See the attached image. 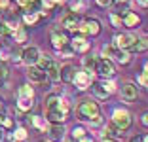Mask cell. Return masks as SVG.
<instances>
[{"mask_svg": "<svg viewBox=\"0 0 148 142\" xmlns=\"http://www.w3.org/2000/svg\"><path fill=\"white\" fill-rule=\"evenodd\" d=\"M112 123L116 125L122 133L123 131H129L131 127H133V116H131V112L125 110V108H116L112 112Z\"/></svg>", "mask_w": 148, "mask_h": 142, "instance_id": "3957f363", "label": "cell"}, {"mask_svg": "<svg viewBox=\"0 0 148 142\" xmlns=\"http://www.w3.org/2000/svg\"><path fill=\"white\" fill-rule=\"evenodd\" d=\"M2 110H4V100L0 99V112H2Z\"/></svg>", "mask_w": 148, "mask_h": 142, "instance_id": "ee69618b", "label": "cell"}, {"mask_svg": "<svg viewBox=\"0 0 148 142\" xmlns=\"http://www.w3.org/2000/svg\"><path fill=\"white\" fill-rule=\"evenodd\" d=\"M40 142H49V140H40Z\"/></svg>", "mask_w": 148, "mask_h": 142, "instance_id": "bcb514c9", "label": "cell"}, {"mask_svg": "<svg viewBox=\"0 0 148 142\" xmlns=\"http://www.w3.org/2000/svg\"><path fill=\"white\" fill-rule=\"evenodd\" d=\"M120 137H122V131L118 129L114 123L105 125V129H103V133H101V138H114V140H118Z\"/></svg>", "mask_w": 148, "mask_h": 142, "instance_id": "44dd1931", "label": "cell"}, {"mask_svg": "<svg viewBox=\"0 0 148 142\" xmlns=\"http://www.w3.org/2000/svg\"><path fill=\"white\" fill-rule=\"evenodd\" d=\"M78 25H80V17H78V13H65L61 17V27L65 30H78Z\"/></svg>", "mask_w": 148, "mask_h": 142, "instance_id": "4fadbf2b", "label": "cell"}, {"mask_svg": "<svg viewBox=\"0 0 148 142\" xmlns=\"http://www.w3.org/2000/svg\"><path fill=\"white\" fill-rule=\"evenodd\" d=\"M44 15H48V13H44V12H25L23 13V23H25V27L36 25Z\"/></svg>", "mask_w": 148, "mask_h": 142, "instance_id": "d6986e66", "label": "cell"}, {"mask_svg": "<svg viewBox=\"0 0 148 142\" xmlns=\"http://www.w3.org/2000/svg\"><path fill=\"white\" fill-rule=\"evenodd\" d=\"M122 4H127V0H112V6H118V8H120Z\"/></svg>", "mask_w": 148, "mask_h": 142, "instance_id": "74e56055", "label": "cell"}, {"mask_svg": "<svg viewBox=\"0 0 148 142\" xmlns=\"http://www.w3.org/2000/svg\"><path fill=\"white\" fill-rule=\"evenodd\" d=\"M116 51H118L116 46H112V44H105V46H103V49H101V57H105V59H110V61H112V57L116 55Z\"/></svg>", "mask_w": 148, "mask_h": 142, "instance_id": "4316f807", "label": "cell"}, {"mask_svg": "<svg viewBox=\"0 0 148 142\" xmlns=\"http://www.w3.org/2000/svg\"><path fill=\"white\" fill-rule=\"evenodd\" d=\"M38 55H40V49L36 46H27L21 51V63H25L27 66H34L36 61H38Z\"/></svg>", "mask_w": 148, "mask_h": 142, "instance_id": "7c38bea8", "label": "cell"}, {"mask_svg": "<svg viewBox=\"0 0 148 142\" xmlns=\"http://www.w3.org/2000/svg\"><path fill=\"white\" fill-rule=\"evenodd\" d=\"M0 140H2V129H0Z\"/></svg>", "mask_w": 148, "mask_h": 142, "instance_id": "f6af8a7d", "label": "cell"}, {"mask_svg": "<svg viewBox=\"0 0 148 142\" xmlns=\"http://www.w3.org/2000/svg\"><path fill=\"white\" fill-rule=\"evenodd\" d=\"M27 78H29V82H31V83H46V82H48L46 72L38 70L36 66H29V70H27Z\"/></svg>", "mask_w": 148, "mask_h": 142, "instance_id": "5bb4252c", "label": "cell"}, {"mask_svg": "<svg viewBox=\"0 0 148 142\" xmlns=\"http://www.w3.org/2000/svg\"><path fill=\"white\" fill-rule=\"evenodd\" d=\"M110 23H112V27H116V29H122V13L110 12Z\"/></svg>", "mask_w": 148, "mask_h": 142, "instance_id": "d6a6232c", "label": "cell"}, {"mask_svg": "<svg viewBox=\"0 0 148 142\" xmlns=\"http://www.w3.org/2000/svg\"><path fill=\"white\" fill-rule=\"evenodd\" d=\"M95 66H97V57L87 55V53H86V57H82V68L87 70V72L95 74Z\"/></svg>", "mask_w": 148, "mask_h": 142, "instance_id": "603a6c76", "label": "cell"}, {"mask_svg": "<svg viewBox=\"0 0 148 142\" xmlns=\"http://www.w3.org/2000/svg\"><path fill=\"white\" fill-rule=\"evenodd\" d=\"M95 74H99L103 80H108V78H114V74H116V66H114V63L110 59L101 57V59H97Z\"/></svg>", "mask_w": 148, "mask_h": 142, "instance_id": "8992f818", "label": "cell"}, {"mask_svg": "<svg viewBox=\"0 0 148 142\" xmlns=\"http://www.w3.org/2000/svg\"><path fill=\"white\" fill-rule=\"evenodd\" d=\"M34 100H36V93H34V87H31L29 83L21 85L17 89V97H15V106L21 114L29 112L32 106H34Z\"/></svg>", "mask_w": 148, "mask_h": 142, "instance_id": "6da1fadb", "label": "cell"}, {"mask_svg": "<svg viewBox=\"0 0 148 142\" xmlns=\"http://www.w3.org/2000/svg\"><path fill=\"white\" fill-rule=\"evenodd\" d=\"M74 72H76V68H74V66L70 65V63H66V65L59 66V82H65V83H72Z\"/></svg>", "mask_w": 148, "mask_h": 142, "instance_id": "2e32d148", "label": "cell"}, {"mask_svg": "<svg viewBox=\"0 0 148 142\" xmlns=\"http://www.w3.org/2000/svg\"><path fill=\"white\" fill-rule=\"evenodd\" d=\"M101 83H103V85H105V89L108 91L110 95H112L114 91H116V85H114V82H112V78H108V80H101Z\"/></svg>", "mask_w": 148, "mask_h": 142, "instance_id": "836d02e7", "label": "cell"}, {"mask_svg": "<svg viewBox=\"0 0 148 142\" xmlns=\"http://www.w3.org/2000/svg\"><path fill=\"white\" fill-rule=\"evenodd\" d=\"M129 142H148V137H146V133H143L139 137H131Z\"/></svg>", "mask_w": 148, "mask_h": 142, "instance_id": "e575fe53", "label": "cell"}, {"mask_svg": "<svg viewBox=\"0 0 148 142\" xmlns=\"http://www.w3.org/2000/svg\"><path fill=\"white\" fill-rule=\"evenodd\" d=\"M76 142H93V137H89V134H86V137H82V138H78Z\"/></svg>", "mask_w": 148, "mask_h": 142, "instance_id": "8d00e7d4", "label": "cell"}, {"mask_svg": "<svg viewBox=\"0 0 148 142\" xmlns=\"http://www.w3.org/2000/svg\"><path fill=\"white\" fill-rule=\"evenodd\" d=\"M72 83L76 85V89L78 91H86L91 87L93 83V72H87V70L80 68L74 72V78H72Z\"/></svg>", "mask_w": 148, "mask_h": 142, "instance_id": "5b68a950", "label": "cell"}, {"mask_svg": "<svg viewBox=\"0 0 148 142\" xmlns=\"http://www.w3.org/2000/svg\"><path fill=\"white\" fill-rule=\"evenodd\" d=\"M91 93H93V97H95L97 100H106L110 97V93L105 89V85L101 82H93L91 83Z\"/></svg>", "mask_w": 148, "mask_h": 142, "instance_id": "ac0fdd59", "label": "cell"}, {"mask_svg": "<svg viewBox=\"0 0 148 142\" xmlns=\"http://www.w3.org/2000/svg\"><path fill=\"white\" fill-rule=\"evenodd\" d=\"M49 40H51V46L55 47L57 51H61V49L69 47V36H66L65 32H61L59 29H53V30H51Z\"/></svg>", "mask_w": 148, "mask_h": 142, "instance_id": "8fae6325", "label": "cell"}, {"mask_svg": "<svg viewBox=\"0 0 148 142\" xmlns=\"http://www.w3.org/2000/svg\"><path fill=\"white\" fill-rule=\"evenodd\" d=\"M140 25V17L135 12H125L122 15V27H127V29H137Z\"/></svg>", "mask_w": 148, "mask_h": 142, "instance_id": "9a60e30c", "label": "cell"}, {"mask_svg": "<svg viewBox=\"0 0 148 142\" xmlns=\"http://www.w3.org/2000/svg\"><path fill=\"white\" fill-rule=\"evenodd\" d=\"M32 125H34L36 129H40V131L48 129V121H46V117H42V116H34L32 117Z\"/></svg>", "mask_w": 148, "mask_h": 142, "instance_id": "f546056e", "label": "cell"}, {"mask_svg": "<svg viewBox=\"0 0 148 142\" xmlns=\"http://www.w3.org/2000/svg\"><path fill=\"white\" fill-rule=\"evenodd\" d=\"M10 6V0H0V10H6Z\"/></svg>", "mask_w": 148, "mask_h": 142, "instance_id": "f35d334b", "label": "cell"}, {"mask_svg": "<svg viewBox=\"0 0 148 142\" xmlns=\"http://www.w3.org/2000/svg\"><path fill=\"white\" fill-rule=\"evenodd\" d=\"M86 134H87V131L84 129L82 125H78V127H74V129H72V133H70V137H72V140H78V138L86 137Z\"/></svg>", "mask_w": 148, "mask_h": 142, "instance_id": "1f68e13d", "label": "cell"}, {"mask_svg": "<svg viewBox=\"0 0 148 142\" xmlns=\"http://www.w3.org/2000/svg\"><path fill=\"white\" fill-rule=\"evenodd\" d=\"M99 114H101V106L95 99H84L76 106V116H78L80 121H91Z\"/></svg>", "mask_w": 148, "mask_h": 142, "instance_id": "7a4b0ae2", "label": "cell"}, {"mask_svg": "<svg viewBox=\"0 0 148 142\" xmlns=\"http://www.w3.org/2000/svg\"><path fill=\"white\" fill-rule=\"evenodd\" d=\"M137 4L143 6V8H146V6H148V0H137Z\"/></svg>", "mask_w": 148, "mask_h": 142, "instance_id": "60d3db41", "label": "cell"}, {"mask_svg": "<svg viewBox=\"0 0 148 142\" xmlns=\"http://www.w3.org/2000/svg\"><path fill=\"white\" fill-rule=\"evenodd\" d=\"M46 133H48V140L49 142H63L65 140V127H63V123H51L46 129Z\"/></svg>", "mask_w": 148, "mask_h": 142, "instance_id": "30bf717a", "label": "cell"}, {"mask_svg": "<svg viewBox=\"0 0 148 142\" xmlns=\"http://www.w3.org/2000/svg\"><path fill=\"white\" fill-rule=\"evenodd\" d=\"M12 36H13V40H15V44H25L27 40H29V34H27L25 27H15V29L12 30Z\"/></svg>", "mask_w": 148, "mask_h": 142, "instance_id": "7402d4cb", "label": "cell"}, {"mask_svg": "<svg viewBox=\"0 0 148 142\" xmlns=\"http://www.w3.org/2000/svg\"><path fill=\"white\" fill-rule=\"evenodd\" d=\"M144 49H146V40H144V38H137L135 44L131 46L129 53H139V51H144Z\"/></svg>", "mask_w": 148, "mask_h": 142, "instance_id": "f1b7e54d", "label": "cell"}, {"mask_svg": "<svg viewBox=\"0 0 148 142\" xmlns=\"http://www.w3.org/2000/svg\"><path fill=\"white\" fill-rule=\"evenodd\" d=\"M137 36L133 34V32H118V34H114L112 38V46H116L118 49H125V51H129L131 46L135 44Z\"/></svg>", "mask_w": 148, "mask_h": 142, "instance_id": "52a82bcc", "label": "cell"}, {"mask_svg": "<svg viewBox=\"0 0 148 142\" xmlns=\"http://www.w3.org/2000/svg\"><path fill=\"white\" fill-rule=\"evenodd\" d=\"M120 97H122L123 102H135L139 99V85L133 82H125L122 87H120Z\"/></svg>", "mask_w": 148, "mask_h": 142, "instance_id": "9c48e42d", "label": "cell"}, {"mask_svg": "<svg viewBox=\"0 0 148 142\" xmlns=\"http://www.w3.org/2000/svg\"><path fill=\"white\" fill-rule=\"evenodd\" d=\"M8 78H10L8 65L0 61V87H4V85H6V82H8Z\"/></svg>", "mask_w": 148, "mask_h": 142, "instance_id": "83f0119b", "label": "cell"}, {"mask_svg": "<svg viewBox=\"0 0 148 142\" xmlns=\"http://www.w3.org/2000/svg\"><path fill=\"white\" fill-rule=\"evenodd\" d=\"M78 32H80V34H84V36H91V38H95V36H99L101 32H103V27H101V21H99V19L89 17V19L80 21Z\"/></svg>", "mask_w": 148, "mask_h": 142, "instance_id": "277c9868", "label": "cell"}, {"mask_svg": "<svg viewBox=\"0 0 148 142\" xmlns=\"http://www.w3.org/2000/svg\"><path fill=\"white\" fill-rule=\"evenodd\" d=\"M46 78H48L49 82H59V65H57L55 61L51 63V66H49L48 70H46Z\"/></svg>", "mask_w": 148, "mask_h": 142, "instance_id": "d4e9b609", "label": "cell"}, {"mask_svg": "<svg viewBox=\"0 0 148 142\" xmlns=\"http://www.w3.org/2000/svg\"><path fill=\"white\" fill-rule=\"evenodd\" d=\"M133 61V53L125 51V49H118L116 55L112 57V63H118V65H122V66H127Z\"/></svg>", "mask_w": 148, "mask_h": 142, "instance_id": "e0dca14e", "label": "cell"}, {"mask_svg": "<svg viewBox=\"0 0 148 142\" xmlns=\"http://www.w3.org/2000/svg\"><path fill=\"white\" fill-rule=\"evenodd\" d=\"M95 2L101 8H110V6H112V0H95Z\"/></svg>", "mask_w": 148, "mask_h": 142, "instance_id": "d590c367", "label": "cell"}, {"mask_svg": "<svg viewBox=\"0 0 148 142\" xmlns=\"http://www.w3.org/2000/svg\"><path fill=\"white\" fill-rule=\"evenodd\" d=\"M87 10V0H72L70 2V12L72 13H82Z\"/></svg>", "mask_w": 148, "mask_h": 142, "instance_id": "484cf974", "label": "cell"}, {"mask_svg": "<svg viewBox=\"0 0 148 142\" xmlns=\"http://www.w3.org/2000/svg\"><path fill=\"white\" fill-rule=\"evenodd\" d=\"M51 63H53V57L49 55V53H42L40 51V55H38V61H36V68L38 70H42V72H46V70L51 66Z\"/></svg>", "mask_w": 148, "mask_h": 142, "instance_id": "ffe728a7", "label": "cell"}, {"mask_svg": "<svg viewBox=\"0 0 148 142\" xmlns=\"http://www.w3.org/2000/svg\"><path fill=\"white\" fill-rule=\"evenodd\" d=\"M69 46L74 53H82V55H86V53L91 49V42L87 40V36L80 34V32L74 36L72 40H69Z\"/></svg>", "mask_w": 148, "mask_h": 142, "instance_id": "ba28073f", "label": "cell"}, {"mask_svg": "<svg viewBox=\"0 0 148 142\" xmlns=\"http://www.w3.org/2000/svg\"><path fill=\"white\" fill-rule=\"evenodd\" d=\"M146 117H148L146 114H143V116H140V123H143L144 127H146V125H148V119H146Z\"/></svg>", "mask_w": 148, "mask_h": 142, "instance_id": "ab89813d", "label": "cell"}, {"mask_svg": "<svg viewBox=\"0 0 148 142\" xmlns=\"http://www.w3.org/2000/svg\"><path fill=\"white\" fill-rule=\"evenodd\" d=\"M48 2H49V4H51V6H55V4H61L63 0H48Z\"/></svg>", "mask_w": 148, "mask_h": 142, "instance_id": "b9f144b4", "label": "cell"}, {"mask_svg": "<svg viewBox=\"0 0 148 142\" xmlns=\"http://www.w3.org/2000/svg\"><path fill=\"white\" fill-rule=\"evenodd\" d=\"M27 138H29V133L25 127H17L12 131V142H27Z\"/></svg>", "mask_w": 148, "mask_h": 142, "instance_id": "cb8c5ba5", "label": "cell"}, {"mask_svg": "<svg viewBox=\"0 0 148 142\" xmlns=\"http://www.w3.org/2000/svg\"><path fill=\"white\" fill-rule=\"evenodd\" d=\"M137 85L140 87H146L148 85V74H146V63L143 65V72L139 74V80H137Z\"/></svg>", "mask_w": 148, "mask_h": 142, "instance_id": "4dcf8cb0", "label": "cell"}, {"mask_svg": "<svg viewBox=\"0 0 148 142\" xmlns=\"http://www.w3.org/2000/svg\"><path fill=\"white\" fill-rule=\"evenodd\" d=\"M101 142H118V140H114V138H103Z\"/></svg>", "mask_w": 148, "mask_h": 142, "instance_id": "7bdbcfd3", "label": "cell"}]
</instances>
